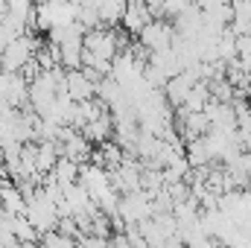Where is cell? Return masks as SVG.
I'll list each match as a JSON object with an SVG mask.
<instances>
[{"label": "cell", "mask_w": 251, "mask_h": 248, "mask_svg": "<svg viewBox=\"0 0 251 248\" xmlns=\"http://www.w3.org/2000/svg\"><path fill=\"white\" fill-rule=\"evenodd\" d=\"M187 161H190V167H207V164H213V155H210L204 137L187 140Z\"/></svg>", "instance_id": "9c48e42d"}, {"label": "cell", "mask_w": 251, "mask_h": 248, "mask_svg": "<svg viewBox=\"0 0 251 248\" xmlns=\"http://www.w3.org/2000/svg\"><path fill=\"white\" fill-rule=\"evenodd\" d=\"M201 9H213V6H225V3H231L234 6V0H196Z\"/></svg>", "instance_id": "7c38bea8"}, {"label": "cell", "mask_w": 251, "mask_h": 248, "mask_svg": "<svg viewBox=\"0 0 251 248\" xmlns=\"http://www.w3.org/2000/svg\"><path fill=\"white\" fill-rule=\"evenodd\" d=\"M196 82H199V79H193L187 70H181L178 76H173V79L164 85V94H167V99H170L176 108H181V105L187 102V97H190V91H193Z\"/></svg>", "instance_id": "277c9868"}, {"label": "cell", "mask_w": 251, "mask_h": 248, "mask_svg": "<svg viewBox=\"0 0 251 248\" xmlns=\"http://www.w3.org/2000/svg\"><path fill=\"white\" fill-rule=\"evenodd\" d=\"M67 94L76 102L79 99H91V97H97V82H91L82 67H73V70H67Z\"/></svg>", "instance_id": "8992f818"}, {"label": "cell", "mask_w": 251, "mask_h": 248, "mask_svg": "<svg viewBox=\"0 0 251 248\" xmlns=\"http://www.w3.org/2000/svg\"><path fill=\"white\" fill-rule=\"evenodd\" d=\"M126 3L128 0H102L97 9H100V18H102V26H117L120 18L126 12Z\"/></svg>", "instance_id": "30bf717a"}, {"label": "cell", "mask_w": 251, "mask_h": 248, "mask_svg": "<svg viewBox=\"0 0 251 248\" xmlns=\"http://www.w3.org/2000/svg\"><path fill=\"white\" fill-rule=\"evenodd\" d=\"M62 155L73 158V161H79V164H88V161H91V155H94L91 140H88L82 131H73L67 140H62Z\"/></svg>", "instance_id": "52a82bcc"}, {"label": "cell", "mask_w": 251, "mask_h": 248, "mask_svg": "<svg viewBox=\"0 0 251 248\" xmlns=\"http://www.w3.org/2000/svg\"><path fill=\"white\" fill-rule=\"evenodd\" d=\"M176 24H170V21H161V18H155V21H149L143 29H140V41L149 47V53H155V50H164V47H173V41H176Z\"/></svg>", "instance_id": "7a4b0ae2"}, {"label": "cell", "mask_w": 251, "mask_h": 248, "mask_svg": "<svg viewBox=\"0 0 251 248\" xmlns=\"http://www.w3.org/2000/svg\"><path fill=\"white\" fill-rule=\"evenodd\" d=\"M41 50V41L35 35H18L12 38L3 50H0V70H24V64L35 59V53Z\"/></svg>", "instance_id": "6da1fadb"}, {"label": "cell", "mask_w": 251, "mask_h": 248, "mask_svg": "<svg viewBox=\"0 0 251 248\" xmlns=\"http://www.w3.org/2000/svg\"><path fill=\"white\" fill-rule=\"evenodd\" d=\"M149 21H155V15H152V9L146 6V0H128L123 18H120V26H123L126 32H131V35H140V29H143Z\"/></svg>", "instance_id": "3957f363"}, {"label": "cell", "mask_w": 251, "mask_h": 248, "mask_svg": "<svg viewBox=\"0 0 251 248\" xmlns=\"http://www.w3.org/2000/svg\"><path fill=\"white\" fill-rule=\"evenodd\" d=\"M79 170H82V164H79V161H73V158L62 155V158L56 161V167H53V173H50V175H53L62 187H67V184H73V181L79 178Z\"/></svg>", "instance_id": "ba28073f"}, {"label": "cell", "mask_w": 251, "mask_h": 248, "mask_svg": "<svg viewBox=\"0 0 251 248\" xmlns=\"http://www.w3.org/2000/svg\"><path fill=\"white\" fill-rule=\"evenodd\" d=\"M82 134L91 140V143H105V140H111L114 137V114H111V108L102 114V117H97V120H88V123L82 125Z\"/></svg>", "instance_id": "5b68a950"}, {"label": "cell", "mask_w": 251, "mask_h": 248, "mask_svg": "<svg viewBox=\"0 0 251 248\" xmlns=\"http://www.w3.org/2000/svg\"><path fill=\"white\" fill-rule=\"evenodd\" d=\"M12 228H15V237H18V243H38L41 240V234H38V228L26 219V216H12Z\"/></svg>", "instance_id": "8fae6325"}]
</instances>
